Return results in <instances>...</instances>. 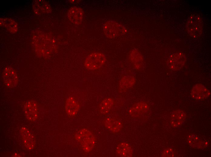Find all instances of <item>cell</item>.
Listing matches in <instances>:
<instances>
[{
  "label": "cell",
  "instance_id": "6da1fadb",
  "mask_svg": "<svg viewBox=\"0 0 211 157\" xmlns=\"http://www.w3.org/2000/svg\"><path fill=\"white\" fill-rule=\"evenodd\" d=\"M75 139L83 149L87 152L91 150L95 145V141L93 135L85 129L78 131L75 135Z\"/></svg>",
  "mask_w": 211,
  "mask_h": 157
},
{
  "label": "cell",
  "instance_id": "7a4b0ae2",
  "mask_svg": "<svg viewBox=\"0 0 211 157\" xmlns=\"http://www.w3.org/2000/svg\"><path fill=\"white\" fill-rule=\"evenodd\" d=\"M105 35L109 38H114L125 34L126 30L125 27L113 21L106 22L103 26Z\"/></svg>",
  "mask_w": 211,
  "mask_h": 157
},
{
  "label": "cell",
  "instance_id": "3957f363",
  "mask_svg": "<svg viewBox=\"0 0 211 157\" xmlns=\"http://www.w3.org/2000/svg\"><path fill=\"white\" fill-rule=\"evenodd\" d=\"M203 28V21L200 16L193 15L189 18L186 23V29L190 36L195 37L199 36Z\"/></svg>",
  "mask_w": 211,
  "mask_h": 157
},
{
  "label": "cell",
  "instance_id": "277c9868",
  "mask_svg": "<svg viewBox=\"0 0 211 157\" xmlns=\"http://www.w3.org/2000/svg\"><path fill=\"white\" fill-rule=\"evenodd\" d=\"M106 60L105 55L100 53L95 52L91 53L86 58L85 66L88 69L95 70L101 67Z\"/></svg>",
  "mask_w": 211,
  "mask_h": 157
},
{
  "label": "cell",
  "instance_id": "5b68a950",
  "mask_svg": "<svg viewBox=\"0 0 211 157\" xmlns=\"http://www.w3.org/2000/svg\"><path fill=\"white\" fill-rule=\"evenodd\" d=\"M26 117L31 121H36L39 115V110L37 103L32 101H27L24 107Z\"/></svg>",
  "mask_w": 211,
  "mask_h": 157
},
{
  "label": "cell",
  "instance_id": "8992f818",
  "mask_svg": "<svg viewBox=\"0 0 211 157\" xmlns=\"http://www.w3.org/2000/svg\"><path fill=\"white\" fill-rule=\"evenodd\" d=\"M3 78L5 84L9 88L16 86L18 82V75L15 70L11 67L5 69Z\"/></svg>",
  "mask_w": 211,
  "mask_h": 157
},
{
  "label": "cell",
  "instance_id": "52a82bcc",
  "mask_svg": "<svg viewBox=\"0 0 211 157\" xmlns=\"http://www.w3.org/2000/svg\"><path fill=\"white\" fill-rule=\"evenodd\" d=\"M186 61V58L184 54L182 53L174 54L170 57L168 65L172 70H177L181 68Z\"/></svg>",
  "mask_w": 211,
  "mask_h": 157
},
{
  "label": "cell",
  "instance_id": "ba28073f",
  "mask_svg": "<svg viewBox=\"0 0 211 157\" xmlns=\"http://www.w3.org/2000/svg\"><path fill=\"white\" fill-rule=\"evenodd\" d=\"M210 95V92L204 85L197 84L192 89L191 95L193 98L201 100L208 98Z\"/></svg>",
  "mask_w": 211,
  "mask_h": 157
},
{
  "label": "cell",
  "instance_id": "9c48e42d",
  "mask_svg": "<svg viewBox=\"0 0 211 157\" xmlns=\"http://www.w3.org/2000/svg\"><path fill=\"white\" fill-rule=\"evenodd\" d=\"M83 15V11L81 8L74 6L71 8L69 10L67 16L71 22L78 25L82 22Z\"/></svg>",
  "mask_w": 211,
  "mask_h": 157
},
{
  "label": "cell",
  "instance_id": "30bf717a",
  "mask_svg": "<svg viewBox=\"0 0 211 157\" xmlns=\"http://www.w3.org/2000/svg\"><path fill=\"white\" fill-rule=\"evenodd\" d=\"M20 133L24 144L26 148L29 150L33 149L35 146V142L34 137L32 133L28 129L25 127L22 128Z\"/></svg>",
  "mask_w": 211,
  "mask_h": 157
},
{
  "label": "cell",
  "instance_id": "8fae6325",
  "mask_svg": "<svg viewBox=\"0 0 211 157\" xmlns=\"http://www.w3.org/2000/svg\"><path fill=\"white\" fill-rule=\"evenodd\" d=\"M186 117V114L181 110L173 111L171 116L170 124L171 126L175 128L179 127L184 121Z\"/></svg>",
  "mask_w": 211,
  "mask_h": 157
},
{
  "label": "cell",
  "instance_id": "7c38bea8",
  "mask_svg": "<svg viewBox=\"0 0 211 157\" xmlns=\"http://www.w3.org/2000/svg\"><path fill=\"white\" fill-rule=\"evenodd\" d=\"M79 105L72 97H69L66 102L65 109L68 114L70 116H74L78 112Z\"/></svg>",
  "mask_w": 211,
  "mask_h": 157
},
{
  "label": "cell",
  "instance_id": "4fadbf2b",
  "mask_svg": "<svg viewBox=\"0 0 211 157\" xmlns=\"http://www.w3.org/2000/svg\"><path fill=\"white\" fill-rule=\"evenodd\" d=\"M136 79L134 76L127 75L123 76L119 83V88L122 91H125L132 88L135 84Z\"/></svg>",
  "mask_w": 211,
  "mask_h": 157
},
{
  "label": "cell",
  "instance_id": "5bb4252c",
  "mask_svg": "<svg viewBox=\"0 0 211 157\" xmlns=\"http://www.w3.org/2000/svg\"><path fill=\"white\" fill-rule=\"evenodd\" d=\"M129 58L134 67L138 70L140 69L143 63V58L139 51L137 49H133L131 52Z\"/></svg>",
  "mask_w": 211,
  "mask_h": 157
},
{
  "label": "cell",
  "instance_id": "9a60e30c",
  "mask_svg": "<svg viewBox=\"0 0 211 157\" xmlns=\"http://www.w3.org/2000/svg\"><path fill=\"white\" fill-rule=\"evenodd\" d=\"M117 154L121 157H131L132 150L129 145L126 143H121L119 144L116 149Z\"/></svg>",
  "mask_w": 211,
  "mask_h": 157
},
{
  "label": "cell",
  "instance_id": "2e32d148",
  "mask_svg": "<svg viewBox=\"0 0 211 157\" xmlns=\"http://www.w3.org/2000/svg\"><path fill=\"white\" fill-rule=\"evenodd\" d=\"M0 24L2 26L5 28L10 32L14 33L18 30V26L16 23L13 19L8 18H1Z\"/></svg>",
  "mask_w": 211,
  "mask_h": 157
},
{
  "label": "cell",
  "instance_id": "e0dca14e",
  "mask_svg": "<svg viewBox=\"0 0 211 157\" xmlns=\"http://www.w3.org/2000/svg\"><path fill=\"white\" fill-rule=\"evenodd\" d=\"M105 126L112 131L116 132L119 131L122 127L121 122L112 118H107L105 120Z\"/></svg>",
  "mask_w": 211,
  "mask_h": 157
},
{
  "label": "cell",
  "instance_id": "ac0fdd59",
  "mask_svg": "<svg viewBox=\"0 0 211 157\" xmlns=\"http://www.w3.org/2000/svg\"><path fill=\"white\" fill-rule=\"evenodd\" d=\"M149 104L147 102L141 101L133 105L129 110V113L134 116L139 115L141 112L147 110L149 108Z\"/></svg>",
  "mask_w": 211,
  "mask_h": 157
},
{
  "label": "cell",
  "instance_id": "d6986e66",
  "mask_svg": "<svg viewBox=\"0 0 211 157\" xmlns=\"http://www.w3.org/2000/svg\"><path fill=\"white\" fill-rule=\"evenodd\" d=\"M114 101L111 97L105 99L101 103L99 107L100 112L103 114L108 113L112 109L114 104Z\"/></svg>",
  "mask_w": 211,
  "mask_h": 157
},
{
  "label": "cell",
  "instance_id": "ffe728a7",
  "mask_svg": "<svg viewBox=\"0 0 211 157\" xmlns=\"http://www.w3.org/2000/svg\"><path fill=\"white\" fill-rule=\"evenodd\" d=\"M37 5L35 4L33 6L34 11L37 12V14L42 13H50L51 11V9L50 5L47 2L42 1H38Z\"/></svg>",
  "mask_w": 211,
  "mask_h": 157
},
{
  "label": "cell",
  "instance_id": "44dd1931",
  "mask_svg": "<svg viewBox=\"0 0 211 157\" xmlns=\"http://www.w3.org/2000/svg\"><path fill=\"white\" fill-rule=\"evenodd\" d=\"M188 142L193 147L201 148L207 145L208 143L204 142L199 137L194 135H190L188 138Z\"/></svg>",
  "mask_w": 211,
  "mask_h": 157
},
{
  "label": "cell",
  "instance_id": "7402d4cb",
  "mask_svg": "<svg viewBox=\"0 0 211 157\" xmlns=\"http://www.w3.org/2000/svg\"><path fill=\"white\" fill-rule=\"evenodd\" d=\"M174 154V150L172 148L167 149L164 150L163 153V155L165 157L173 156Z\"/></svg>",
  "mask_w": 211,
  "mask_h": 157
}]
</instances>
